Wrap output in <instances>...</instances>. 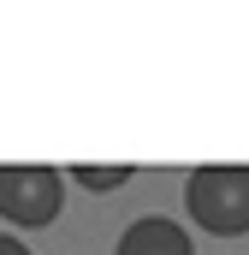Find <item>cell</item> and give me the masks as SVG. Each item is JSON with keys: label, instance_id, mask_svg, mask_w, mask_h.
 <instances>
[{"label": "cell", "instance_id": "6da1fadb", "mask_svg": "<svg viewBox=\"0 0 249 255\" xmlns=\"http://www.w3.org/2000/svg\"><path fill=\"white\" fill-rule=\"evenodd\" d=\"M184 214L214 238L249 232V166H196L184 184Z\"/></svg>", "mask_w": 249, "mask_h": 255}, {"label": "cell", "instance_id": "7a4b0ae2", "mask_svg": "<svg viewBox=\"0 0 249 255\" xmlns=\"http://www.w3.org/2000/svg\"><path fill=\"white\" fill-rule=\"evenodd\" d=\"M65 208V178L60 166H0V220L36 232V226H54Z\"/></svg>", "mask_w": 249, "mask_h": 255}, {"label": "cell", "instance_id": "3957f363", "mask_svg": "<svg viewBox=\"0 0 249 255\" xmlns=\"http://www.w3.org/2000/svg\"><path fill=\"white\" fill-rule=\"evenodd\" d=\"M113 255H196L190 244V232L178 220H166V214H142V220H130L119 238V250Z\"/></svg>", "mask_w": 249, "mask_h": 255}, {"label": "cell", "instance_id": "277c9868", "mask_svg": "<svg viewBox=\"0 0 249 255\" xmlns=\"http://www.w3.org/2000/svg\"><path fill=\"white\" fill-rule=\"evenodd\" d=\"M77 190H124L136 178V166H71Z\"/></svg>", "mask_w": 249, "mask_h": 255}, {"label": "cell", "instance_id": "5b68a950", "mask_svg": "<svg viewBox=\"0 0 249 255\" xmlns=\"http://www.w3.org/2000/svg\"><path fill=\"white\" fill-rule=\"evenodd\" d=\"M0 255H30V250H24V244H18L12 232H0Z\"/></svg>", "mask_w": 249, "mask_h": 255}]
</instances>
